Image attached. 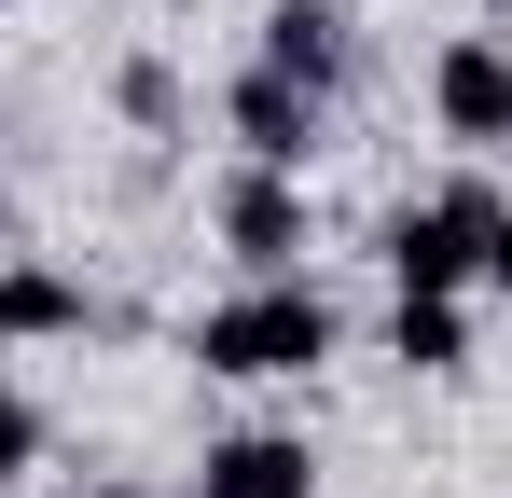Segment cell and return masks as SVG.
<instances>
[{
  "label": "cell",
  "instance_id": "6da1fadb",
  "mask_svg": "<svg viewBox=\"0 0 512 498\" xmlns=\"http://www.w3.org/2000/svg\"><path fill=\"white\" fill-rule=\"evenodd\" d=\"M333 360V305L305 291V277H250L236 305H208L194 319V374H319Z\"/></svg>",
  "mask_w": 512,
  "mask_h": 498
},
{
  "label": "cell",
  "instance_id": "7a4b0ae2",
  "mask_svg": "<svg viewBox=\"0 0 512 498\" xmlns=\"http://www.w3.org/2000/svg\"><path fill=\"white\" fill-rule=\"evenodd\" d=\"M485 222H499V194H485V180L416 194V208L388 222V277H402V291H471V277H485Z\"/></svg>",
  "mask_w": 512,
  "mask_h": 498
},
{
  "label": "cell",
  "instance_id": "3957f363",
  "mask_svg": "<svg viewBox=\"0 0 512 498\" xmlns=\"http://www.w3.org/2000/svg\"><path fill=\"white\" fill-rule=\"evenodd\" d=\"M429 125H443L457 153H512V42L457 28V42L429 56Z\"/></svg>",
  "mask_w": 512,
  "mask_h": 498
},
{
  "label": "cell",
  "instance_id": "277c9868",
  "mask_svg": "<svg viewBox=\"0 0 512 498\" xmlns=\"http://www.w3.org/2000/svg\"><path fill=\"white\" fill-rule=\"evenodd\" d=\"M222 249H236L250 277H291V263H305V180H291V166H236V180H222Z\"/></svg>",
  "mask_w": 512,
  "mask_h": 498
},
{
  "label": "cell",
  "instance_id": "5b68a950",
  "mask_svg": "<svg viewBox=\"0 0 512 498\" xmlns=\"http://www.w3.org/2000/svg\"><path fill=\"white\" fill-rule=\"evenodd\" d=\"M222 125H236L250 166H291V180H305V153H319V97L277 83V70H236V83H222Z\"/></svg>",
  "mask_w": 512,
  "mask_h": 498
},
{
  "label": "cell",
  "instance_id": "8992f818",
  "mask_svg": "<svg viewBox=\"0 0 512 498\" xmlns=\"http://www.w3.org/2000/svg\"><path fill=\"white\" fill-rule=\"evenodd\" d=\"M194 498H319V457H305V429H222L194 457Z\"/></svg>",
  "mask_w": 512,
  "mask_h": 498
},
{
  "label": "cell",
  "instance_id": "52a82bcc",
  "mask_svg": "<svg viewBox=\"0 0 512 498\" xmlns=\"http://www.w3.org/2000/svg\"><path fill=\"white\" fill-rule=\"evenodd\" d=\"M250 70L305 83V97H333V83H346V0H277V14H263V56H250Z\"/></svg>",
  "mask_w": 512,
  "mask_h": 498
},
{
  "label": "cell",
  "instance_id": "ba28073f",
  "mask_svg": "<svg viewBox=\"0 0 512 498\" xmlns=\"http://www.w3.org/2000/svg\"><path fill=\"white\" fill-rule=\"evenodd\" d=\"M84 319H97V291H84V277L14 263V249H0V346H28V332H84Z\"/></svg>",
  "mask_w": 512,
  "mask_h": 498
},
{
  "label": "cell",
  "instance_id": "9c48e42d",
  "mask_svg": "<svg viewBox=\"0 0 512 498\" xmlns=\"http://www.w3.org/2000/svg\"><path fill=\"white\" fill-rule=\"evenodd\" d=\"M388 360H402V374H457V360H471V305H457V291H402V305H388Z\"/></svg>",
  "mask_w": 512,
  "mask_h": 498
},
{
  "label": "cell",
  "instance_id": "30bf717a",
  "mask_svg": "<svg viewBox=\"0 0 512 498\" xmlns=\"http://www.w3.org/2000/svg\"><path fill=\"white\" fill-rule=\"evenodd\" d=\"M111 97H125V125H180V70H167V56H125Z\"/></svg>",
  "mask_w": 512,
  "mask_h": 498
},
{
  "label": "cell",
  "instance_id": "8fae6325",
  "mask_svg": "<svg viewBox=\"0 0 512 498\" xmlns=\"http://www.w3.org/2000/svg\"><path fill=\"white\" fill-rule=\"evenodd\" d=\"M28 457H42V415H28V388H0V485H14Z\"/></svg>",
  "mask_w": 512,
  "mask_h": 498
},
{
  "label": "cell",
  "instance_id": "7c38bea8",
  "mask_svg": "<svg viewBox=\"0 0 512 498\" xmlns=\"http://www.w3.org/2000/svg\"><path fill=\"white\" fill-rule=\"evenodd\" d=\"M485 291H512V208L485 222Z\"/></svg>",
  "mask_w": 512,
  "mask_h": 498
},
{
  "label": "cell",
  "instance_id": "4fadbf2b",
  "mask_svg": "<svg viewBox=\"0 0 512 498\" xmlns=\"http://www.w3.org/2000/svg\"><path fill=\"white\" fill-rule=\"evenodd\" d=\"M0 249H14V194H0Z\"/></svg>",
  "mask_w": 512,
  "mask_h": 498
},
{
  "label": "cell",
  "instance_id": "5bb4252c",
  "mask_svg": "<svg viewBox=\"0 0 512 498\" xmlns=\"http://www.w3.org/2000/svg\"><path fill=\"white\" fill-rule=\"evenodd\" d=\"M84 498H139V485H84Z\"/></svg>",
  "mask_w": 512,
  "mask_h": 498
}]
</instances>
